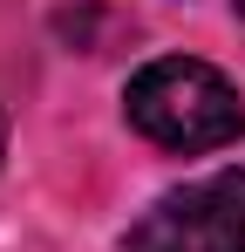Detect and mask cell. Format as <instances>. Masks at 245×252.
Listing matches in <instances>:
<instances>
[{
    "instance_id": "cell-4",
    "label": "cell",
    "mask_w": 245,
    "mask_h": 252,
    "mask_svg": "<svg viewBox=\"0 0 245 252\" xmlns=\"http://www.w3.org/2000/svg\"><path fill=\"white\" fill-rule=\"evenodd\" d=\"M0 150H7V136H0Z\"/></svg>"
},
{
    "instance_id": "cell-1",
    "label": "cell",
    "mask_w": 245,
    "mask_h": 252,
    "mask_svg": "<svg viewBox=\"0 0 245 252\" xmlns=\"http://www.w3.org/2000/svg\"><path fill=\"white\" fill-rule=\"evenodd\" d=\"M122 116L136 136H150L170 157H204L245 136V95L225 68L198 55H157L122 89Z\"/></svg>"
},
{
    "instance_id": "cell-2",
    "label": "cell",
    "mask_w": 245,
    "mask_h": 252,
    "mask_svg": "<svg viewBox=\"0 0 245 252\" xmlns=\"http://www.w3.org/2000/svg\"><path fill=\"white\" fill-rule=\"evenodd\" d=\"M122 252H245V170H211L150 198L122 232Z\"/></svg>"
},
{
    "instance_id": "cell-3",
    "label": "cell",
    "mask_w": 245,
    "mask_h": 252,
    "mask_svg": "<svg viewBox=\"0 0 245 252\" xmlns=\"http://www.w3.org/2000/svg\"><path fill=\"white\" fill-rule=\"evenodd\" d=\"M232 7H239V14H245V0H232Z\"/></svg>"
}]
</instances>
